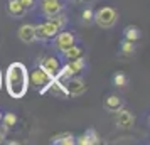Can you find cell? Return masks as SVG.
Here are the masks:
<instances>
[{
  "instance_id": "obj_1",
  "label": "cell",
  "mask_w": 150,
  "mask_h": 145,
  "mask_svg": "<svg viewBox=\"0 0 150 145\" xmlns=\"http://www.w3.org/2000/svg\"><path fill=\"white\" fill-rule=\"evenodd\" d=\"M5 88L12 98H24L29 91V69L24 62H12L5 71Z\"/></svg>"
},
{
  "instance_id": "obj_2",
  "label": "cell",
  "mask_w": 150,
  "mask_h": 145,
  "mask_svg": "<svg viewBox=\"0 0 150 145\" xmlns=\"http://www.w3.org/2000/svg\"><path fill=\"white\" fill-rule=\"evenodd\" d=\"M86 69V59L84 56L78 57V59H73V61H66V64H62L59 73L56 74V79H59L62 83H66L68 78H73V76H79V73Z\"/></svg>"
},
{
  "instance_id": "obj_3",
  "label": "cell",
  "mask_w": 150,
  "mask_h": 145,
  "mask_svg": "<svg viewBox=\"0 0 150 145\" xmlns=\"http://www.w3.org/2000/svg\"><path fill=\"white\" fill-rule=\"evenodd\" d=\"M116 21H118V12H116V8L110 7V5L100 7L96 12H93V22L101 29L115 27Z\"/></svg>"
},
{
  "instance_id": "obj_4",
  "label": "cell",
  "mask_w": 150,
  "mask_h": 145,
  "mask_svg": "<svg viewBox=\"0 0 150 145\" xmlns=\"http://www.w3.org/2000/svg\"><path fill=\"white\" fill-rule=\"evenodd\" d=\"M52 79H54V78L51 76L49 73H46L41 66L29 73V86H32V88H34L35 91H39L41 95L46 93V88L49 86V83H51Z\"/></svg>"
},
{
  "instance_id": "obj_5",
  "label": "cell",
  "mask_w": 150,
  "mask_h": 145,
  "mask_svg": "<svg viewBox=\"0 0 150 145\" xmlns=\"http://www.w3.org/2000/svg\"><path fill=\"white\" fill-rule=\"evenodd\" d=\"M61 29L56 25L52 21H44L41 22L39 25H35V41H42V42H47V41H52L54 35L59 32Z\"/></svg>"
},
{
  "instance_id": "obj_6",
  "label": "cell",
  "mask_w": 150,
  "mask_h": 145,
  "mask_svg": "<svg viewBox=\"0 0 150 145\" xmlns=\"http://www.w3.org/2000/svg\"><path fill=\"white\" fill-rule=\"evenodd\" d=\"M52 42H54V47L59 52H64L68 47H71L73 44H76V34L74 32H69V30H59L54 35Z\"/></svg>"
},
{
  "instance_id": "obj_7",
  "label": "cell",
  "mask_w": 150,
  "mask_h": 145,
  "mask_svg": "<svg viewBox=\"0 0 150 145\" xmlns=\"http://www.w3.org/2000/svg\"><path fill=\"white\" fill-rule=\"evenodd\" d=\"M66 90H68V95L69 96H79L86 91V83L83 81L79 76H73V78H68L66 79Z\"/></svg>"
},
{
  "instance_id": "obj_8",
  "label": "cell",
  "mask_w": 150,
  "mask_h": 145,
  "mask_svg": "<svg viewBox=\"0 0 150 145\" xmlns=\"http://www.w3.org/2000/svg\"><path fill=\"white\" fill-rule=\"evenodd\" d=\"M62 8H64L62 0H41V12L46 17H51V15L57 14V12H62Z\"/></svg>"
},
{
  "instance_id": "obj_9",
  "label": "cell",
  "mask_w": 150,
  "mask_h": 145,
  "mask_svg": "<svg viewBox=\"0 0 150 145\" xmlns=\"http://www.w3.org/2000/svg\"><path fill=\"white\" fill-rule=\"evenodd\" d=\"M61 66H62V62L59 61V57H56V56H47V57H44L41 61V68L44 69L46 73H49L52 78L59 73Z\"/></svg>"
},
{
  "instance_id": "obj_10",
  "label": "cell",
  "mask_w": 150,
  "mask_h": 145,
  "mask_svg": "<svg viewBox=\"0 0 150 145\" xmlns=\"http://www.w3.org/2000/svg\"><path fill=\"white\" fill-rule=\"evenodd\" d=\"M133 123H135V118H133V115H132L128 110L120 108V110L116 111V127L128 130V128L133 127Z\"/></svg>"
},
{
  "instance_id": "obj_11",
  "label": "cell",
  "mask_w": 150,
  "mask_h": 145,
  "mask_svg": "<svg viewBox=\"0 0 150 145\" xmlns=\"http://www.w3.org/2000/svg\"><path fill=\"white\" fill-rule=\"evenodd\" d=\"M46 93H51L52 96H56V98H68L69 95H68V90H66V86H64V83L62 81H59V79H52L51 83H49V86L46 88ZM44 93V95H46Z\"/></svg>"
},
{
  "instance_id": "obj_12",
  "label": "cell",
  "mask_w": 150,
  "mask_h": 145,
  "mask_svg": "<svg viewBox=\"0 0 150 145\" xmlns=\"http://www.w3.org/2000/svg\"><path fill=\"white\" fill-rule=\"evenodd\" d=\"M17 35H19V39L22 42L32 44V42H35V25H32V24H24V25L19 27Z\"/></svg>"
},
{
  "instance_id": "obj_13",
  "label": "cell",
  "mask_w": 150,
  "mask_h": 145,
  "mask_svg": "<svg viewBox=\"0 0 150 145\" xmlns=\"http://www.w3.org/2000/svg\"><path fill=\"white\" fill-rule=\"evenodd\" d=\"M76 144L78 145H98V144H101V140H100V135L96 133V130L88 128L83 135H79L76 138Z\"/></svg>"
},
{
  "instance_id": "obj_14",
  "label": "cell",
  "mask_w": 150,
  "mask_h": 145,
  "mask_svg": "<svg viewBox=\"0 0 150 145\" xmlns=\"http://www.w3.org/2000/svg\"><path fill=\"white\" fill-rule=\"evenodd\" d=\"M103 106H105V110L106 111L116 113L120 108H123V100H122V96H118V95H110V96L105 98Z\"/></svg>"
},
{
  "instance_id": "obj_15",
  "label": "cell",
  "mask_w": 150,
  "mask_h": 145,
  "mask_svg": "<svg viewBox=\"0 0 150 145\" xmlns=\"http://www.w3.org/2000/svg\"><path fill=\"white\" fill-rule=\"evenodd\" d=\"M25 12H27V10L24 8V5L21 4V0H8L7 2V14L10 15V17L19 19V17H22Z\"/></svg>"
},
{
  "instance_id": "obj_16",
  "label": "cell",
  "mask_w": 150,
  "mask_h": 145,
  "mask_svg": "<svg viewBox=\"0 0 150 145\" xmlns=\"http://www.w3.org/2000/svg\"><path fill=\"white\" fill-rule=\"evenodd\" d=\"M51 144H54V145H74L76 137L73 133H59V135H54V137L51 138Z\"/></svg>"
},
{
  "instance_id": "obj_17",
  "label": "cell",
  "mask_w": 150,
  "mask_h": 145,
  "mask_svg": "<svg viewBox=\"0 0 150 145\" xmlns=\"http://www.w3.org/2000/svg\"><path fill=\"white\" fill-rule=\"evenodd\" d=\"M64 57H66V61H73V59H78V57H81L84 56V49L81 46H78V44H73L71 47H68L64 52H61Z\"/></svg>"
},
{
  "instance_id": "obj_18",
  "label": "cell",
  "mask_w": 150,
  "mask_h": 145,
  "mask_svg": "<svg viewBox=\"0 0 150 145\" xmlns=\"http://www.w3.org/2000/svg\"><path fill=\"white\" fill-rule=\"evenodd\" d=\"M140 37H142V32H140V29L137 27V25H127V27L123 29V39L137 42Z\"/></svg>"
},
{
  "instance_id": "obj_19",
  "label": "cell",
  "mask_w": 150,
  "mask_h": 145,
  "mask_svg": "<svg viewBox=\"0 0 150 145\" xmlns=\"http://www.w3.org/2000/svg\"><path fill=\"white\" fill-rule=\"evenodd\" d=\"M0 123H2V127H4L5 130H10V128H14L15 125H17V115L12 113V111H8V113H2Z\"/></svg>"
},
{
  "instance_id": "obj_20",
  "label": "cell",
  "mask_w": 150,
  "mask_h": 145,
  "mask_svg": "<svg viewBox=\"0 0 150 145\" xmlns=\"http://www.w3.org/2000/svg\"><path fill=\"white\" fill-rule=\"evenodd\" d=\"M137 51V44L132 41H127V39H123L122 42H120V52H122L123 56H133Z\"/></svg>"
},
{
  "instance_id": "obj_21",
  "label": "cell",
  "mask_w": 150,
  "mask_h": 145,
  "mask_svg": "<svg viewBox=\"0 0 150 145\" xmlns=\"http://www.w3.org/2000/svg\"><path fill=\"white\" fill-rule=\"evenodd\" d=\"M49 21H52L56 24V25H57V27L61 29H64L66 27V25H68V17H66V14H61V12H57V14H54V15H51V17H47Z\"/></svg>"
},
{
  "instance_id": "obj_22",
  "label": "cell",
  "mask_w": 150,
  "mask_h": 145,
  "mask_svg": "<svg viewBox=\"0 0 150 145\" xmlns=\"http://www.w3.org/2000/svg\"><path fill=\"white\" fill-rule=\"evenodd\" d=\"M111 83L115 84L116 88H125V86L128 84V76L123 74V73H116V74H113V78H111Z\"/></svg>"
},
{
  "instance_id": "obj_23",
  "label": "cell",
  "mask_w": 150,
  "mask_h": 145,
  "mask_svg": "<svg viewBox=\"0 0 150 145\" xmlns=\"http://www.w3.org/2000/svg\"><path fill=\"white\" fill-rule=\"evenodd\" d=\"M81 21L84 22V24H91V22H93V10H91V8H84V10H83Z\"/></svg>"
},
{
  "instance_id": "obj_24",
  "label": "cell",
  "mask_w": 150,
  "mask_h": 145,
  "mask_svg": "<svg viewBox=\"0 0 150 145\" xmlns=\"http://www.w3.org/2000/svg\"><path fill=\"white\" fill-rule=\"evenodd\" d=\"M21 4L24 5L25 10H32V8L35 7V4H37V2H35V0H21Z\"/></svg>"
},
{
  "instance_id": "obj_25",
  "label": "cell",
  "mask_w": 150,
  "mask_h": 145,
  "mask_svg": "<svg viewBox=\"0 0 150 145\" xmlns=\"http://www.w3.org/2000/svg\"><path fill=\"white\" fill-rule=\"evenodd\" d=\"M5 133H7V130H5V128L2 127V128H0V144L4 142V138H5Z\"/></svg>"
},
{
  "instance_id": "obj_26",
  "label": "cell",
  "mask_w": 150,
  "mask_h": 145,
  "mask_svg": "<svg viewBox=\"0 0 150 145\" xmlns=\"http://www.w3.org/2000/svg\"><path fill=\"white\" fill-rule=\"evenodd\" d=\"M2 84L4 83H2V69H0V90H2Z\"/></svg>"
},
{
  "instance_id": "obj_27",
  "label": "cell",
  "mask_w": 150,
  "mask_h": 145,
  "mask_svg": "<svg viewBox=\"0 0 150 145\" xmlns=\"http://www.w3.org/2000/svg\"><path fill=\"white\" fill-rule=\"evenodd\" d=\"M79 2H91V0H79Z\"/></svg>"
},
{
  "instance_id": "obj_28",
  "label": "cell",
  "mask_w": 150,
  "mask_h": 145,
  "mask_svg": "<svg viewBox=\"0 0 150 145\" xmlns=\"http://www.w3.org/2000/svg\"><path fill=\"white\" fill-rule=\"evenodd\" d=\"M0 118H2V111H0Z\"/></svg>"
}]
</instances>
